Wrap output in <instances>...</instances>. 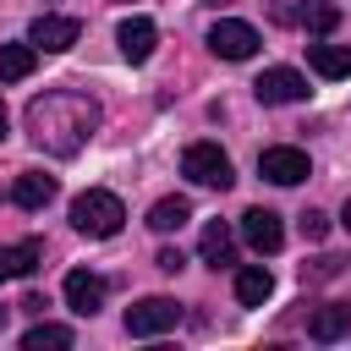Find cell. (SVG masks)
<instances>
[{
  "label": "cell",
  "instance_id": "obj_1",
  "mask_svg": "<svg viewBox=\"0 0 351 351\" xmlns=\"http://www.w3.org/2000/svg\"><path fill=\"white\" fill-rule=\"evenodd\" d=\"M93 132H99V104L82 88H49L27 104V137L38 154L71 159V154H82V143Z\"/></svg>",
  "mask_w": 351,
  "mask_h": 351
},
{
  "label": "cell",
  "instance_id": "obj_2",
  "mask_svg": "<svg viewBox=\"0 0 351 351\" xmlns=\"http://www.w3.org/2000/svg\"><path fill=\"white\" fill-rule=\"evenodd\" d=\"M71 225H77L82 236L104 241V236H115V230L126 225V203H121L115 192H104V186H88V192L71 197Z\"/></svg>",
  "mask_w": 351,
  "mask_h": 351
},
{
  "label": "cell",
  "instance_id": "obj_3",
  "mask_svg": "<svg viewBox=\"0 0 351 351\" xmlns=\"http://www.w3.org/2000/svg\"><path fill=\"white\" fill-rule=\"evenodd\" d=\"M181 176H186V181H197V186H214V192H225V186L236 181L230 154H225L219 143H192V148L181 154Z\"/></svg>",
  "mask_w": 351,
  "mask_h": 351
},
{
  "label": "cell",
  "instance_id": "obj_4",
  "mask_svg": "<svg viewBox=\"0 0 351 351\" xmlns=\"http://www.w3.org/2000/svg\"><path fill=\"white\" fill-rule=\"evenodd\" d=\"M258 27L252 22H236V16H219L214 27H208V49L219 55V60H252L258 55Z\"/></svg>",
  "mask_w": 351,
  "mask_h": 351
},
{
  "label": "cell",
  "instance_id": "obj_5",
  "mask_svg": "<svg viewBox=\"0 0 351 351\" xmlns=\"http://www.w3.org/2000/svg\"><path fill=\"white\" fill-rule=\"evenodd\" d=\"M176 324H181V307H176L170 296H143L137 307H126V335H137V340L165 335V329H176Z\"/></svg>",
  "mask_w": 351,
  "mask_h": 351
},
{
  "label": "cell",
  "instance_id": "obj_6",
  "mask_svg": "<svg viewBox=\"0 0 351 351\" xmlns=\"http://www.w3.org/2000/svg\"><path fill=\"white\" fill-rule=\"evenodd\" d=\"M258 176L263 181H274V186H296V181H307L313 176V165H307V154L302 148H263L258 154Z\"/></svg>",
  "mask_w": 351,
  "mask_h": 351
},
{
  "label": "cell",
  "instance_id": "obj_7",
  "mask_svg": "<svg viewBox=\"0 0 351 351\" xmlns=\"http://www.w3.org/2000/svg\"><path fill=\"white\" fill-rule=\"evenodd\" d=\"M241 241H247L252 252L274 258V252L285 247V225H280V214H274V208H247V214H241Z\"/></svg>",
  "mask_w": 351,
  "mask_h": 351
},
{
  "label": "cell",
  "instance_id": "obj_8",
  "mask_svg": "<svg viewBox=\"0 0 351 351\" xmlns=\"http://www.w3.org/2000/svg\"><path fill=\"white\" fill-rule=\"evenodd\" d=\"M252 93H258L263 104H302V99H307V77L291 71V66H269V71L252 82Z\"/></svg>",
  "mask_w": 351,
  "mask_h": 351
},
{
  "label": "cell",
  "instance_id": "obj_9",
  "mask_svg": "<svg viewBox=\"0 0 351 351\" xmlns=\"http://www.w3.org/2000/svg\"><path fill=\"white\" fill-rule=\"evenodd\" d=\"M77 38H82V22L77 16H33V27H27V44L33 49H49V55L71 49Z\"/></svg>",
  "mask_w": 351,
  "mask_h": 351
},
{
  "label": "cell",
  "instance_id": "obj_10",
  "mask_svg": "<svg viewBox=\"0 0 351 351\" xmlns=\"http://www.w3.org/2000/svg\"><path fill=\"white\" fill-rule=\"evenodd\" d=\"M104 296H110V285H104L99 274H88V269H71V274H66V307H71L77 318H93V313L104 307Z\"/></svg>",
  "mask_w": 351,
  "mask_h": 351
},
{
  "label": "cell",
  "instance_id": "obj_11",
  "mask_svg": "<svg viewBox=\"0 0 351 351\" xmlns=\"http://www.w3.org/2000/svg\"><path fill=\"white\" fill-rule=\"evenodd\" d=\"M115 44H121V55H126L132 66H143V60L154 55V44H159V27H154L148 16H126V22L115 27Z\"/></svg>",
  "mask_w": 351,
  "mask_h": 351
},
{
  "label": "cell",
  "instance_id": "obj_12",
  "mask_svg": "<svg viewBox=\"0 0 351 351\" xmlns=\"http://www.w3.org/2000/svg\"><path fill=\"white\" fill-rule=\"evenodd\" d=\"M346 335H351V302H324L307 318V340H318V346H335Z\"/></svg>",
  "mask_w": 351,
  "mask_h": 351
},
{
  "label": "cell",
  "instance_id": "obj_13",
  "mask_svg": "<svg viewBox=\"0 0 351 351\" xmlns=\"http://www.w3.org/2000/svg\"><path fill=\"white\" fill-rule=\"evenodd\" d=\"M197 252H203V263H208V269L236 263V236H230V225H225V219H208V225H203V236H197Z\"/></svg>",
  "mask_w": 351,
  "mask_h": 351
},
{
  "label": "cell",
  "instance_id": "obj_14",
  "mask_svg": "<svg viewBox=\"0 0 351 351\" xmlns=\"http://www.w3.org/2000/svg\"><path fill=\"white\" fill-rule=\"evenodd\" d=\"M38 263H44V241H16V247H0V285H5V280H27Z\"/></svg>",
  "mask_w": 351,
  "mask_h": 351
},
{
  "label": "cell",
  "instance_id": "obj_15",
  "mask_svg": "<svg viewBox=\"0 0 351 351\" xmlns=\"http://www.w3.org/2000/svg\"><path fill=\"white\" fill-rule=\"evenodd\" d=\"M269 296H274V274H269L263 263L236 269V302H241V307H263Z\"/></svg>",
  "mask_w": 351,
  "mask_h": 351
},
{
  "label": "cell",
  "instance_id": "obj_16",
  "mask_svg": "<svg viewBox=\"0 0 351 351\" xmlns=\"http://www.w3.org/2000/svg\"><path fill=\"white\" fill-rule=\"evenodd\" d=\"M49 197H55V176H44V170L16 176V186H11V203H16V208H44Z\"/></svg>",
  "mask_w": 351,
  "mask_h": 351
},
{
  "label": "cell",
  "instance_id": "obj_17",
  "mask_svg": "<svg viewBox=\"0 0 351 351\" xmlns=\"http://www.w3.org/2000/svg\"><path fill=\"white\" fill-rule=\"evenodd\" d=\"M307 66L318 77H351V44H307Z\"/></svg>",
  "mask_w": 351,
  "mask_h": 351
},
{
  "label": "cell",
  "instance_id": "obj_18",
  "mask_svg": "<svg viewBox=\"0 0 351 351\" xmlns=\"http://www.w3.org/2000/svg\"><path fill=\"white\" fill-rule=\"evenodd\" d=\"M186 219H192V203H186V197H159V203L148 208V230H159V236L181 230Z\"/></svg>",
  "mask_w": 351,
  "mask_h": 351
},
{
  "label": "cell",
  "instance_id": "obj_19",
  "mask_svg": "<svg viewBox=\"0 0 351 351\" xmlns=\"http://www.w3.org/2000/svg\"><path fill=\"white\" fill-rule=\"evenodd\" d=\"M33 60H38L33 44H0V82H22V77H33Z\"/></svg>",
  "mask_w": 351,
  "mask_h": 351
},
{
  "label": "cell",
  "instance_id": "obj_20",
  "mask_svg": "<svg viewBox=\"0 0 351 351\" xmlns=\"http://www.w3.org/2000/svg\"><path fill=\"white\" fill-rule=\"evenodd\" d=\"M71 340H77V335H71L66 324H33V329L22 335V346H27V351H66Z\"/></svg>",
  "mask_w": 351,
  "mask_h": 351
},
{
  "label": "cell",
  "instance_id": "obj_21",
  "mask_svg": "<svg viewBox=\"0 0 351 351\" xmlns=\"http://www.w3.org/2000/svg\"><path fill=\"white\" fill-rule=\"evenodd\" d=\"M302 27L324 38V33H335V27H340V11H335V5H324V0H313V5H302Z\"/></svg>",
  "mask_w": 351,
  "mask_h": 351
},
{
  "label": "cell",
  "instance_id": "obj_22",
  "mask_svg": "<svg viewBox=\"0 0 351 351\" xmlns=\"http://www.w3.org/2000/svg\"><path fill=\"white\" fill-rule=\"evenodd\" d=\"M346 269V258H335V252H324V258H313V263H302V280H335Z\"/></svg>",
  "mask_w": 351,
  "mask_h": 351
},
{
  "label": "cell",
  "instance_id": "obj_23",
  "mask_svg": "<svg viewBox=\"0 0 351 351\" xmlns=\"http://www.w3.org/2000/svg\"><path fill=\"white\" fill-rule=\"evenodd\" d=\"M302 236H307V241H324V236H329V219H324L318 208H307V214H302Z\"/></svg>",
  "mask_w": 351,
  "mask_h": 351
},
{
  "label": "cell",
  "instance_id": "obj_24",
  "mask_svg": "<svg viewBox=\"0 0 351 351\" xmlns=\"http://www.w3.org/2000/svg\"><path fill=\"white\" fill-rule=\"evenodd\" d=\"M154 263H159L165 274H181V269H186V258H181V247H165V252H159Z\"/></svg>",
  "mask_w": 351,
  "mask_h": 351
},
{
  "label": "cell",
  "instance_id": "obj_25",
  "mask_svg": "<svg viewBox=\"0 0 351 351\" xmlns=\"http://www.w3.org/2000/svg\"><path fill=\"white\" fill-rule=\"evenodd\" d=\"M44 307H49V302H44L38 291H27V296H22V313H33V318H44Z\"/></svg>",
  "mask_w": 351,
  "mask_h": 351
},
{
  "label": "cell",
  "instance_id": "obj_26",
  "mask_svg": "<svg viewBox=\"0 0 351 351\" xmlns=\"http://www.w3.org/2000/svg\"><path fill=\"white\" fill-rule=\"evenodd\" d=\"M274 22H285V27L302 22V5H274Z\"/></svg>",
  "mask_w": 351,
  "mask_h": 351
},
{
  "label": "cell",
  "instance_id": "obj_27",
  "mask_svg": "<svg viewBox=\"0 0 351 351\" xmlns=\"http://www.w3.org/2000/svg\"><path fill=\"white\" fill-rule=\"evenodd\" d=\"M340 225H346V230H351V197H346V208H340Z\"/></svg>",
  "mask_w": 351,
  "mask_h": 351
},
{
  "label": "cell",
  "instance_id": "obj_28",
  "mask_svg": "<svg viewBox=\"0 0 351 351\" xmlns=\"http://www.w3.org/2000/svg\"><path fill=\"white\" fill-rule=\"evenodd\" d=\"M0 137H5V104H0Z\"/></svg>",
  "mask_w": 351,
  "mask_h": 351
},
{
  "label": "cell",
  "instance_id": "obj_29",
  "mask_svg": "<svg viewBox=\"0 0 351 351\" xmlns=\"http://www.w3.org/2000/svg\"><path fill=\"white\" fill-rule=\"evenodd\" d=\"M5 318H11V313H5V307H0V329H5Z\"/></svg>",
  "mask_w": 351,
  "mask_h": 351
},
{
  "label": "cell",
  "instance_id": "obj_30",
  "mask_svg": "<svg viewBox=\"0 0 351 351\" xmlns=\"http://www.w3.org/2000/svg\"><path fill=\"white\" fill-rule=\"evenodd\" d=\"M208 5H230V0H208Z\"/></svg>",
  "mask_w": 351,
  "mask_h": 351
}]
</instances>
